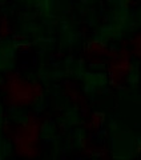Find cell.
I'll return each mask as SVG.
<instances>
[{
  "instance_id": "obj_1",
  "label": "cell",
  "mask_w": 141,
  "mask_h": 160,
  "mask_svg": "<svg viewBox=\"0 0 141 160\" xmlns=\"http://www.w3.org/2000/svg\"><path fill=\"white\" fill-rule=\"evenodd\" d=\"M40 120L35 116H27V119L17 126L6 124L4 132L13 142L15 151L24 158L37 156L39 136H40Z\"/></svg>"
},
{
  "instance_id": "obj_2",
  "label": "cell",
  "mask_w": 141,
  "mask_h": 160,
  "mask_svg": "<svg viewBox=\"0 0 141 160\" xmlns=\"http://www.w3.org/2000/svg\"><path fill=\"white\" fill-rule=\"evenodd\" d=\"M4 91L7 95V102L12 107H27L31 106L41 96L43 89L37 83H29L17 73H9L6 78Z\"/></svg>"
},
{
  "instance_id": "obj_3",
  "label": "cell",
  "mask_w": 141,
  "mask_h": 160,
  "mask_svg": "<svg viewBox=\"0 0 141 160\" xmlns=\"http://www.w3.org/2000/svg\"><path fill=\"white\" fill-rule=\"evenodd\" d=\"M129 56L130 55L127 49H123L121 52L114 53V56L112 58L108 71H109L110 83H112L113 87H120L125 82V79L128 78L130 69H132Z\"/></svg>"
},
{
  "instance_id": "obj_4",
  "label": "cell",
  "mask_w": 141,
  "mask_h": 160,
  "mask_svg": "<svg viewBox=\"0 0 141 160\" xmlns=\"http://www.w3.org/2000/svg\"><path fill=\"white\" fill-rule=\"evenodd\" d=\"M65 93L68 95V98L72 100L79 108H81L83 111H87L88 109L87 102H85L84 96L79 92V89L76 87H73V84H67V86H65Z\"/></svg>"
},
{
  "instance_id": "obj_5",
  "label": "cell",
  "mask_w": 141,
  "mask_h": 160,
  "mask_svg": "<svg viewBox=\"0 0 141 160\" xmlns=\"http://www.w3.org/2000/svg\"><path fill=\"white\" fill-rule=\"evenodd\" d=\"M88 52L90 55H93V56H105V55L112 58L114 56V53H110L109 49L100 42H90L88 46Z\"/></svg>"
},
{
  "instance_id": "obj_6",
  "label": "cell",
  "mask_w": 141,
  "mask_h": 160,
  "mask_svg": "<svg viewBox=\"0 0 141 160\" xmlns=\"http://www.w3.org/2000/svg\"><path fill=\"white\" fill-rule=\"evenodd\" d=\"M103 123H104V115L96 112V113H92L88 118L87 123H85V127H87L88 131H97L101 127Z\"/></svg>"
},
{
  "instance_id": "obj_7",
  "label": "cell",
  "mask_w": 141,
  "mask_h": 160,
  "mask_svg": "<svg viewBox=\"0 0 141 160\" xmlns=\"http://www.w3.org/2000/svg\"><path fill=\"white\" fill-rule=\"evenodd\" d=\"M11 33V26H9V22L7 18H2L0 19V36L6 38Z\"/></svg>"
},
{
  "instance_id": "obj_8",
  "label": "cell",
  "mask_w": 141,
  "mask_h": 160,
  "mask_svg": "<svg viewBox=\"0 0 141 160\" xmlns=\"http://www.w3.org/2000/svg\"><path fill=\"white\" fill-rule=\"evenodd\" d=\"M132 47H133V53L141 58V33L137 35L136 39L132 42Z\"/></svg>"
}]
</instances>
